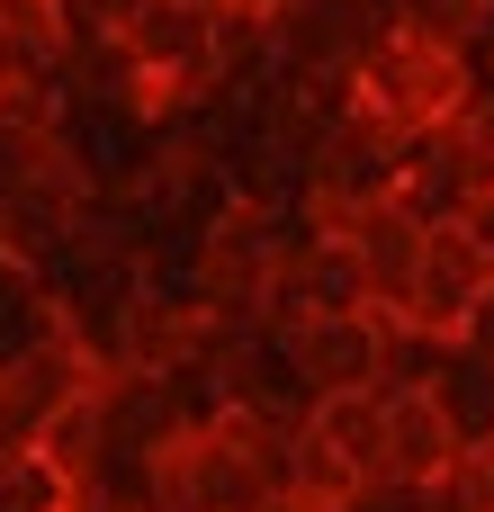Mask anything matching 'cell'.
Wrapping results in <instances>:
<instances>
[{"mask_svg":"<svg viewBox=\"0 0 494 512\" xmlns=\"http://www.w3.org/2000/svg\"><path fill=\"white\" fill-rule=\"evenodd\" d=\"M387 27H405V36H432V45H459V54H477L494 36V0H387Z\"/></svg>","mask_w":494,"mask_h":512,"instance_id":"cell-8","label":"cell"},{"mask_svg":"<svg viewBox=\"0 0 494 512\" xmlns=\"http://www.w3.org/2000/svg\"><path fill=\"white\" fill-rule=\"evenodd\" d=\"M494 297V261L459 234V225H432V252H423V279H414V297H405V333L414 342H432L441 360L468 342V324H477V306Z\"/></svg>","mask_w":494,"mask_h":512,"instance_id":"cell-4","label":"cell"},{"mask_svg":"<svg viewBox=\"0 0 494 512\" xmlns=\"http://www.w3.org/2000/svg\"><path fill=\"white\" fill-rule=\"evenodd\" d=\"M351 99L378 108L387 126H405V135L423 144L432 126H450V117L477 108V63H468L459 45H432V36L387 27V36L360 54V72H351Z\"/></svg>","mask_w":494,"mask_h":512,"instance_id":"cell-2","label":"cell"},{"mask_svg":"<svg viewBox=\"0 0 494 512\" xmlns=\"http://www.w3.org/2000/svg\"><path fill=\"white\" fill-rule=\"evenodd\" d=\"M396 324L387 315H297L270 351H279V369L306 387V405L315 396H360V387H396Z\"/></svg>","mask_w":494,"mask_h":512,"instance_id":"cell-3","label":"cell"},{"mask_svg":"<svg viewBox=\"0 0 494 512\" xmlns=\"http://www.w3.org/2000/svg\"><path fill=\"white\" fill-rule=\"evenodd\" d=\"M459 234H468V243H477V252L494 261V189L477 198V207H468V216H459Z\"/></svg>","mask_w":494,"mask_h":512,"instance_id":"cell-9","label":"cell"},{"mask_svg":"<svg viewBox=\"0 0 494 512\" xmlns=\"http://www.w3.org/2000/svg\"><path fill=\"white\" fill-rule=\"evenodd\" d=\"M72 45H81L72 0H0V108L54 90L63 63H72Z\"/></svg>","mask_w":494,"mask_h":512,"instance_id":"cell-7","label":"cell"},{"mask_svg":"<svg viewBox=\"0 0 494 512\" xmlns=\"http://www.w3.org/2000/svg\"><path fill=\"white\" fill-rule=\"evenodd\" d=\"M468 468V423L450 414V396L432 378H405L387 387V486L405 495H432Z\"/></svg>","mask_w":494,"mask_h":512,"instance_id":"cell-5","label":"cell"},{"mask_svg":"<svg viewBox=\"0 0 494 512\" xmlns=\"http://www.w3.org/2000/svg\"><path fill=\"white\" fill-rule=\"evenodd\" d=\"M297 261V234L279 216V198H225L198 234V261H189V297L225 324V333H261L270 342V297Z\"/></svg>","mask_w":494,"mask_h":512,"instance_id":"cell-1","label":"cell"},{"mask_svg":"<svg viewBox=\"0 0 494 512\" xmlns=\"http://www.w3.org/2000/svg\"><path fill=\"white\" fill-rule=\"evenodd\" d=\"M351 252H360V270H369V306L396 324L405 315V297H414V279H423V252H432V216L396 189V198H378V207H360L351 225Z\"/></svg>","mask_w":494,"mask_h":512,"instance_id":"cell-6","label":"cell"}]
</instances>
